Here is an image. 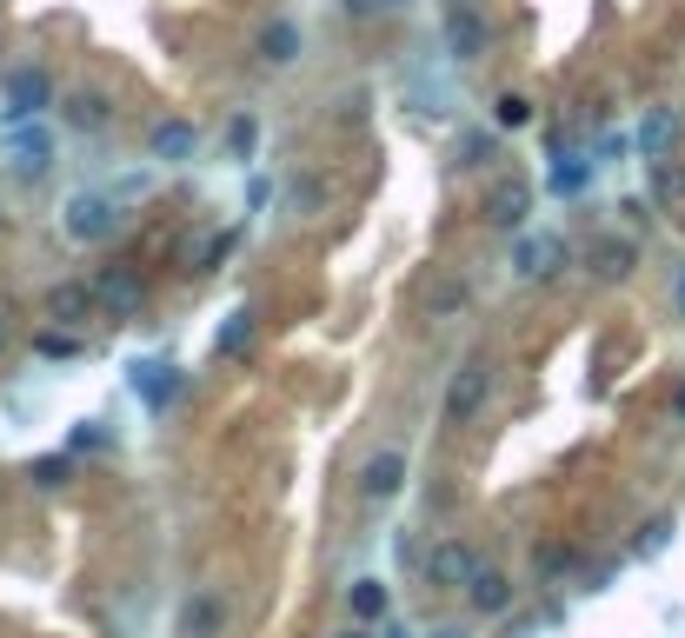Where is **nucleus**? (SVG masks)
I'll use <instances>...</instances> for the list:
<instances>
[{"mask_svg": "<svg viewBox=\"0 0 685 638\" xmlns=\"http://www.w3.org/2000/svg\"><path fill=\"white\" fill-rule=\"evenodd\" d=\"M33 353H40V359H80V333H67V326H47V333L33 340Z\"/></svg>", "mask_w": 685, "mask_h": 638, "instance_id": "25", "label": "nucleus"}, {"mask_svg": "<svg viewBox=\"0 0 685 638\" xmlns=\"http://www.w3.org/2000/svg\"><path fill=\"white\" fill-rule=\"evenodd\" d=\"M486 393H493V366H486V353H473L460 373H453V386H446V426H473L480 413H486Z\"/></svg>", "mask_w": 685, "mask_h": 638, "instance_id": "1", "label": "nucleus"}, {"mask_svg": "<svg viewBox=\"0 0 685 638\" xmlns=\"http://www.w3.org/2000/svg\"><path fill=\"white\" fill-rule=\"evenodd\" d=\"M47 313H53L60 326H80V320L93 313V286H73V280L53 286V293H47Z\"/></svg>", "mask_w": 685, "mask_h": 638, "instance_id": "19", "label": "nucleus"}, {"mask_svg": "<svg viewBox=\"0 0 685 638\" xmlns=\"http://www.w3.org/2000/svg\"><path fill=\"white\" fill-rule=\"evenodd\" d=\"M340 638H373V632H340Z\"/></svg>", "mask_w": 685, "mask_h": 638, "instance_id": "36", "label": "nucleus"}, {"mask_svg": "<svg viewBox=\"0 0 685 638\" xmlns=\"http://www.w3.org/2000/svg\"><path fill=\"white\" fill-rule=\"evenodd\" d=\"M67 233H73L80 246L113 240V233H120V200H107V193H73V200H67Z\"/></svg>", "mask_w": 685, "mask_h": 638, "instance_id": "2", "label": "nucleus"}, {"mask_svg": "<svg viewBox=\"0 0 685 638\" xmlns=\"http://www.w3.org/2000/svg\"><path fill=\"white\" fill-rule=\"evenodd\" d=\"M586 260H593V273H600V280H626V273H633V260H639V246H633V240H619V233H606V240H593V253H586Z\"/></svg>", "mask_w": 685, "mask_h": 638, "instance_id": "15", "label": "nucleus"}, {"mask_svg": "<svg viewBox=\"0 0 685 638\" xmlns=\"http://www.w3.org/2000/svg\"><path fill=\"white\" fill-rule=\"evenodd\" d=\"M226 632V599L220 593H193L180 612V638H220Z\"/></svg>", "mask_w": 685, "mask_h": 638, "instance_id": "13", "label": "nucleus"}, {"mask_svg": "<svg viewBox=\"0 0 685 638\" xmlns=\"http://www.w3.org/2000/svg\"><path fill=\"white\" fill-rule=\"evenodd\" d=\"M346 599H353V612H360V619H386V612H393L386 579H353V593H346Z\"/></svg>", "mask_w": 685, "mask_h": 638, "instance_id": "22", "label": "nucleus"}, {"mask_svg": "<svg viewBox=\"0 0 685 638\" xmlns=\"http://www.w3.org/2000/svg\"><path fill=\"white\" fill-rule=\"evenodd\" d=\"M93 300H100V306H107L113 320H133V313L147 306V286H140V280H133L127 266H107V273L93 280Z\"/></svg>", "mask_w": 685, "mask_h": 638, "instance_id": "6", "label": "nucleus"}, {"mask_svg": "<svg viewBox=\"0 0 685 638\" xmlns=\"http://www.w3.org/2000/svg\"><path fill=\"white\" fill-rule=\"evenodd\" d=\"M639 153L646 160H659V153H673V140H679V113L673 107H646V120H639Z\"/></svg>", "mask_w": 685, "mask_h": 638, "instance_id": "14", "label": "nucleus"}, {"mask_svg": "<svg viewBox=\"0 0 685 638\" xmlns=\"http://www.w3.org/2000/svg\"><path fill=\"white\" fill-rule=\"evenodd\" d=\"M0 346H7V320H0Z\"/></svg>", "mask_w": 685, "mask_h": 638, "instance_id": "37", "label": "nucleus"}, {"mask_svg": "<svg viewBox=\"0 0 685 638\" xmlns=\"http://www.w3.org/2000/svg\"><path fill=\"white\" fill-rule=\"evenodd\" d=\"M147 146H153V160L180 166V160H193V153H200V126H193V120H160Z\"/></svg>", "mask_w": 685, "mask_h": 638, "instance_id": "12", "label": "nucleus"}, {"mask_svg": "<svg viewBox=\"0 0 685 638\" xmlns=\"http://www.w3.org/2000/svg\"><path fill=\"white\" fill-rule=\"evenodd\" d=\"M493 160H500V133H486V126L460 133V166H493Z\"/></svg>", "mask_w": 685, "mask_h": 638, "instance_id": "23", "label": "nucleus"}, {"mask_svg": "<svg viewBox=\"0 0 685 638\" xmlns=\"http://www.w3.org/2000/svg\"><path fill=\"white\" fill-rule=\"evenodd\" d=\"M426 306H433V320H453V313L466 306V280H440V286L426 293Z\"/></svg>", "mask_w": 685, "mask_h": 638, "instance_id": "27", "label": "nucleus"}, {"mask_svg": "<svg viewBox=\"0 0 685 638\" xmlns=\"http://www.w3.org/2000/svg\"><path fill=\"white\" fill-rule=\"evenodd\" d=\"M0 100H7V126H13V120H40V113L53 107V80H47L40 67H13V73L0 80Z\"/></svg>", "mask_w": 685, "mask_h": 638, "instance_id": "3", "label": "nucleus"}, {"mask_svg": "<svg viewBox=\"0 0 685 638\" xmlns=\"http://www.w3.org/2000/svg\"><path fill=\"white\" fill-rule=\"evenodd\" d=\"M27 479L53 493V486H67V479H73V459H67V453H47V459H33V466H27Z\"/></svg>", "mask_w": 685, "mask_h": 638, "instance_id": "26", "label": "nucleus"}, {"mask_svg": "<svg viewBox=\"0 0 685 638\" xmlns=\"http://www.w3.org/2000/svg\"><path fill=\"white\" fill-rule=\"evenodd\" d=\"M480 573V559L460 546V539H440L433 553H426V586H440V593H453V586H466Z\"/></svg>", "mask_w": 685, "mask_h": 638, "instance_id": "7", "label": "nucleus"}, {"mask_svg": "<svg viewBox=\"0 0 685 638\" xmlns=\"http://www.w3.org/2000/svg\"><path fill=\"white\" fill-rule=\"evenodd\" d=\"M107 439H113V433H107L100 419H80V433H73V446H107Z\"/></svg>", "mask_w": 685, "mask_h": 638, "instance_id": "33", "label": "nucleus"}, {"mask_svg": "<svg viewBox=\"0 0 685 638\" xmlns=\"http://www.w3.org/2000/svg\"><path fill=\"white\" fill-rule=\"evenodd\" d=\"M526 120H533V107H526L520 93H506V100H500V126H526Z\"/></svg>", "mask_w": 685, "mask_h": 638, "instance_id": "32", "label": "nucleus"}, {"mask_svg": "<svg viewBox=\"0 0 685 638\" xmlns=\"http://www.w3.org/2000/svg\"><path fill=\"white\" fill-rule=\"evenodd\" d=\"M533 566H540V579H560V573L573 566V553H566V546H546V553H540Z\"/></svg>", "mask_w": 685, "mask_h": 638, "instance_id": "31", "label": "nucleus"}, {"mask_svg": "<svg viewBox=\"0 0 685 638\" xmlns=\"http://www.w3.org/2000/svg\"><path fill=\"white\" fill-rule=\"evenodd\" d=\"M260 60L293 67V60H300V27H293V20H266V27H260Z\"/></svg>", "mask_w": 685, "mask_h": 638, "instance_id": "18", "label": "nucleus"}, {"mask_svg": "<svg viewBox=\"0 0 685 638\" xmlns=\"http://www.w3.org/2000/svg\"><path fill=\"white\" fill-rule=\"evenodd\" d=\"M253 333H260V313H253V306H233V313H226V326L213 333V353H220V359H233V353H246V346H253Z\"/></svg>", "mask_w": 685, "mask_h": 638, "instance_id": "17", "label": "nucleus"}, {"mask_svg": "<svg viewBox=\"0 0 685 638\" xmlns=\"http://www.w3.org/2000/svg\"><path fill=\"white\" fill-rule=\"evenodd\" d=\"M226 246H233V233H206V240L193 246V273H206V266H220V260H226Z\"/></svg>", "mask_w": 685, "mask_h": 638, "instance_id": "30", "label": "nucleus"}, {"mask_svg": "<svg viewBox=\"0 0 685 638\" xmlns=\"http://www.w3.org/2000/svg\"><path fill=\"white\" fill-rule=\"evenodd\" d=\"M646 180H653V200H659V206H685V166H673L666 153L646 160Z\"/></svg>", "mask_w": 685, "mask_h": 638, "instance_id": "20", "label": "nucleus"}, {"mask_svg": "<svg viewBox=\"0 0 685 638\" xmlns=\"http://www.w3.org/2000/svg\"><path fill=\"white\" fill-rule=\"evenodd\" d=\"M7 146L20 153V173L40 180V166H47V133H40L33 120H13V126H7Z\"/></svg>", "mask_w": 685, "mask_h": 638, "instance_id": "16", "label": "nucleus"}, {"mask_svg": "<svg viewBox=\"0 0 685 638\" xmlns=\"http://www.w3.org/2000/svg\"><path fill=\"white\" fill-rule=\"evenodd\" d=\"M480 40H486L480 13H466V7H460V13L446 20V47H453V60H473V53H480Z\"/></svg>", "mask_w": 685, "mask_h": 638, "instance_id": "21", "label": "nucleus"}, {"mask_svg": "<svg viewBox=\"0 0 685 638\" xmlns=\"http://www.w3.org/2000/svg\"><path fill=\"white\" fill-rule=\"evenodd\" d=\"M679 419H685V393H679Z\"/></svg>", "mask_w": 685, "mask_h": 638, "instance_id": "38", "label": "nucleus"}, {"mask_svg": "<svg viewBox=\"0 0 685 638\" xmlns=\"http://www.w3.org/2000/svg\"><path fill=\"white\" fill-rule=\"evenodd\" d=\"M406 486V453H393V446H380L366 466H360V493L366 499H393Z\"/></svg>", "mask_w": 685, "mask_h": 638, "instance_id": "9", "label": "nucleus"}, {"mask_svg": "<svg viewBox=\"0 0 685 638\" xmlns=\"http://www.w3.org/2000/svg\"><path fill=\"white\" fill-rule=\"evenodd\" d=\"M566 266V240L560 233H526L520 246H513V273L520 280H553Z\"/></svg>", "mask_w": 685, "mask_h": 638, "instance_id": "5", "label": "nucleus"}, {"mask_svg": "<svg viewBox=\"0 0 685 638\" xmlns=\"http://www.w3.org/2000/svg\"><path fill=\"white\" fill-rule=\"evenodd\" d=\"M133 393H140L147 413H167V406L180 399V373L160 366V359H140V366H133Z\"/></svg>", "mask_w": 685, "mask_h": 638, "instance_id": "8", "label": "nucleus"}, {"mask_svg": "<svg viewBox=\"0 0 685 638\" xmlns=\"http://www.w3.org/2000/svg\"><path fill=\"white\" fill-rule=\"evenodd\" d=\"M586 180H593V166H586V160H573V153H560V166H553V186H560V193H580Z\"/></svg>", "mask_w": 685, "mask_h": 638, "instance_id": "28", "label": "nucleus"}, {"mask_svg": "<svg viewBox=\"0 0 685 638\" xmlns=\"http://www.w3.org/2000/svg\"><path fill=\"white\" fill-rule=\"evenodd\" d=\"M673 300H679V313H685V266L673 273Z\"/></svg>", "mask_w": 685, "mask_h": 638, "instance_id": "35", "label": "nucleus"}, {"mask_svg": "<svg viewBox=\"0 0 685 638\" xmlns=\"http://www.w3.org/2000/svg\"><path fill=\"white\" fill-rule=\"evenodd\" d=\"M526 213H533V186H526L520 173H500V180L486 186V226L520 233V226H526Z\"/></svg>", "mask_w": 685, "mask_h": 638, "instance_id": "4", "label": "nucleus"}, {"mask_svg": "<svg viewBox=\"0 0 685 638\" xmlns=\"http://www.w3.org/2000/svg\"><path fill=\"white\" fill-rule=\"evenodd\" d=\"M107 93H93V87H73V93H60V126H73V133H100L107 126Z\"/></svg>", "mask_w": 685, "mask_h": 638, "instance_id": "10", "label": "nucleus"}, {"mask_svg": "<svg viewBox=\"0 0 685 638\" xmlns=\"http://www.w3.org/2000/svg\"><path fill=\"white\" fill-rule=\"evenodd\" d=\"M466 599H473V612H480V619H500V612L513 606V579H506L500 566H480V573L466 579Z\"/></svg>", "mask_w": 685, "mask_h": 638, "instance_id": "11", "label": "nucleus"}, {"mask_svg": "<svg viewBox=\"0 0 685 638\" xmlns=\"http://www.w3.org/2000/svg\"><path fill=\"white\" fill-rule=\"evenodd\" d=\"M346 7H353V13H380V7L393 13V7H406V0H346Z\"/></svg>", "mask_w": 685, "mask_h": 638, "instance_id": "34", "label": "nucleus"}, {"mask_svg": "<svg viewBox=\"0 0 685 638\" xmlns=\"http://www.w3.org/2000/svg\"><path fill=\"white\" fill-rule=\"evenodd\" d=\"M666 546H673V519H653V526L633 539V553H639V559H659Z\"/></svg>", "mask_w": 685, "mask_h": 638, "instance_id": "29", "label": "nucleus"}, {"mask_svg": "<svg viewBox=\"0 0 685 638\" xmlns=\"http://www.w3.org/2000/svg\"><path fill=\"white\" fill-rule=\"evenodd\" d=\"M0 226H7V220H0Z\"/></svg>", "mask_w": 685, "mask_h": 638, "instance_id": "39", "label": "nucleus"}, {"mask_svg": "<svg viewBox=\"0 0 685 638\" xmlns=\"http://www.w3.org/2000/svg\"><path fill=\"white\" fill-rule=\"evenodd\" d=\"M226 146H233V160H253V146H260V120H253V113H233V120H226Z\"/></svg>", "mask_w": 685, "mask_h": 638, "instance_id": "24", "label": "nucleus"}]
</instances>
